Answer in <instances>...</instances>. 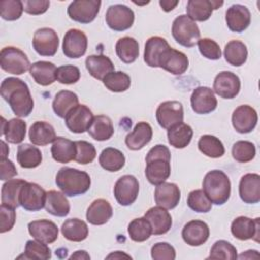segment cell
Segmentation results:
<instances>
[{"label":"cell","mask_w":260,"mask_h":260,"mask_svg":"<svg viewBox=\"0 0 260 260\" xmlns=\"http://www.w3.org/2000/svg\"><path fill=\"white\" fill-rule=\"evenodd\" d=\"M169 43L161 37H150L147 39L144 47V62L149 67H158V59L165 49L169 47Z\"/></svg>","instance_id":"d590c367"},{"label":"cell","mask_w":260,"mask_h":260,"mask_svg":"<svg viewBox=\"0 0 260 260\" xmlns=\"http://www.w3.org/2000/svg\"><path fill=\"white\" fill-rule=\"evenodd\" d=\"M181 198V191L174 183L164 182L156 186L154 191V200L158 206L166 209L175 208Z\"/></svg>","instance_id":"d4e9b609"},{"label":"cell","mask_w":260,"mask_h":260,"mask_svg":"<svg viewBox=\"0 0 260 260\" xmlns=\"http://www.w3.org/2000/svg\"><path fill=\"white\" fill-rule=\"evenodd\" d=\"M238 258L237 249L230 242L224 240L216 241L211 247L210 254L207 259H224L235 260Z\"/></svg>","instance_id":"681fc988"},{"label":"cell","mask_w":260,"mask_h":260,"mask_svg":"<svg viewBox=\"0 0 260 260\" xmlns=\"http://www.w3.org/2000/svg\"><path fill=\"white\" fill-rule=\"evenodd\" d=\"M30 65L25 53L16 47L8 46L0 52V66L8 73L14 75L23 74L29 69Z\"/></svg>","instance_id":"8992f818"},{"label":"cell","mask_w":260,"mask_h":260,"mask_svg":"<svg viewBox=\"0 0 260 260\" xmlns=\"http://www.w3.org/2000/svg\"><path fill=\"white\" fill-rule=\"evenodd\" d=\"M241 89V81L238 75L231 71L219 72L213 81V92L222 99L236 98Z\"/></svg>","instance_id":"9a60e30c"},{"label":"cell","mask_w":260,"mask_h":260,"mask_svg":"<svg viewBox=\"0 0 260 260\" xmlns=\"http://www.w3.org/2000/svg\"><path fill=\"white\" fill-rule=\"evenodd\" d=\"M87 132L94 140H108L114 134V126L112 120L106 115L94 116L87 129Z\"/></svg>","instance_id":"e575fe53"},{"label":"cell","mask_w":260,"mask_h":260,"mask_svg":"<svg viewBox=\"0 0 260 260\" xmlns=\"http://www.w3.org/2000/svg\"><path fill=\"white\" fill-rule=\"evenodd\" d=\"M45 208L54 216L64 217L70 212V204L63 192L51 190L47 192Z\"/></svg>","instance_id":"836d02e7"},{"label":"cell","mask_w":260,"mask_h":260,"mask_svg":"<svg viewBox=\"0 0 260 260\" xmlns=\"http://www.w3.org/2000/svg\"><path fill=\"white\" fill-rule=\"evenodd\" d=\"M258 115L254 108L249 105L239 106L232 115V124L239 133H249L257 125Z\"/></svg>","instance_id":"d6986e66"},{"label":"cell","mask_w":260,"mask_h":260,"mask_svg":"<svg viewBox=\"0 0 260 260\" xmlns=\"http://www.w3.org/2000/svg\"><path fill=\"white\" fill-rule=\"evenodd\" d=\"M151 257L154 260H174L176 258V251L169 243L159 242L152 246Z\"/></svg>","instance_id":"6f0895ef"},{"label":"cell","mask_w":260,"mask_h":260,"mask_svg":"<svg viewBox=\"0 0 260 260\" xmlns=\"http://www.w3.org/2000/svg\"><path fill=\"white\" fill-rule=\"evenodd\" d=\"M182 238L189 246H201L209 238V228L207 223L202 220H191L184 225Z\"/></svg>","instance_id":"44dd1931"},{"label":"cell","mask_w":260,"mask_h":260,"mask_svg":"<svg viewBox=\"0 0 260 260\" xmlns=\"http://www.w3.org/2000/svg\"><path fill=\"white\" fill-rule=\"evenodd\" d=\"M155 117L158 125L161 128L169 130L171 127L183 122V106L178 101H166L157 107Z\"/></svg>","instance_id":"9c48e42d"},{"label":"cell","mask_w":260,"mask_h":260,"mask_svg":"<svg viewBox=\"0 0 260 260\" xmlns=\"http://www.w3.org/2000/svg\"><path fill=\"white\" fill-rule=\"evenodd\" d=\"M102 2L100 0H75L67 8L68 16L79 23H89L96 17Z\"/></svg>","instance_id":"52a82bcc"},{"label":"cell","mask_w":260,"mask_h":260,"mask_svg":"<svg viewBox=\"0 0 260 260\" xmlns=\"http://www.w3.org/2000/svg\"><path fill=\"white\" fill-rule=\"evenodd\" d=\"M62 49L66 57L71 59L80 58L86 52L87 37L80 29L71 28L65 34L63 38Z\"/></svg>","instance_id":"5bb4252c"},{"label":"cell","mask_w":260,"mask_h":260,"mask_svg":"<svg viewBox=\"0 0 260 260\" xmlns=\"http://www.w3.org/2000/svg\"><path fill=\"white\" fill-rule=\"evenodd\" d=\"M23 11V3L20 0H2L0 2V15L3 19L12 21L18 19Z\"/></svg>","instance_id":"f5cc1de1"},{"label":"cell","mask_w":260,"mask_h":260,"mask_svg":"<svg viewBox=\"0 0 260 260\" xmlns=\"http://www.w3.org/2000/svg\"><path fill=\"white\" fill-rule=\"evenodd\" d=\"M152 138V128L146 122H138L134 129L127 134L125 143L131 150H139L150 142Z\"/></svg>","instance_id":"4316f807"},{"label":"cell","mask_w":260,"mask_h":260,"mask_svg":"<svg viewBox=\"0 0 260 260\" xmlns=\"http://www.w3.org/2000/svg\"><path fill=\"white\" fill-rule=\"evenodd\" d=\"M239 194L245 203H258L260 201V176L254 173L244 175L240 180Z\"/></svg>","instance_id":"cb8c5ba5"},{"label":"cell","mask_w":260,"mask_h":260,"mask_svg":"<svg viewBox=\"0 0 260 260\" xmlns=\"http://www.w3.org/2000/svg\"><path fill=\"white\" fill-rule=\"evenodd\" d=\"M23 10L31 15H39L45 13L49 6L50 1L48 0H25L22 1Z\"/></svg>","instance_id":"91938a15"},{"label":"cell","mask_w":260,"mask_h":260,"mask_svg":"<svg viewBox=\"0 0 260 260\" xmlns=\"http://www.w3.org/2000/svg\"><path fill=\"white\" fill-rule=\"evenodd\" d=\"M26 181L21 179H10L5 182L1 190V202L2 204L16 208L20 205L19 195L21 188Z\"/></svg>","instance_id":"60d3db41"},{"label":"cell","mask_w":260,"mask_h":260,"mask_svg":"<svg viewBox=\"0 0 260 260\" xmlns=\"http://www.w3.org/2000/svg\"><path fill=\"white\" fill-rule=\"evenodd\" d=\"M203 192L211 203L216 205L224 204L231 195V181L225 173L220 170L208 172L202 183Z\"/></svg>","instance_id":"277c9868"},{"label":"cell","mask_w":260,"mask_h":260,"mask_svg":"<svg viewBox=\"0 0 260 260\" xmlns=\"http://www.w3.org/2000/svg\"><path fill=\"white\" fill-rule=\"evenodd\" d=\"M61 233L68 241L81 242L88 236V226L79 218H69L63 222Z\"/></svg>","instance_id":"8d00e7d4"},{"label":"cell","mask_w":260,"mask_h":260,"mask_svg":"<svg viewBox=\"0 0 260 260\" xmlns=\"http://www.w3.org/2000/svg\"><path fill=\"white\" fill-rule=\"evenodd\" d=\"M30 236L37 241L51 244L58 239L59 230L55 222L48 219L30 221L27 225Z\"/></svg>","instance_id":"7402d4cb"},{"label":"cell","mask_w":260,"mask_h":260,"mask_svg":"<svg viewBox=\"0 0 260 260\" xmlns=\"http://www.w3.org/2000/svg\"><path fill=\"white\" fill-rule=\"evenodd\" d=\"M52 157L61 164H67L75 158L76 145L75 141L64 137H56L51 147Z\"/></svg>","instance_id":"1f68e13d"},{"label":"cell","mask_w":260,"mask_h":260,"mask_svg":"<svg viewBox=\"0 0 260 260\" xmlns=\"http://www.w3.org/2000/svg\"><path fill=\"white\" fill-rule=\"evenodd\" d=\"M78 105V96L70 90H60L54 98L52 107L55 114L60 118H65L67 113Z\"/></svg>","instance_id":"7bdbcfd3"},{"label":"cell","mask_w":260,"mask_h":260,"mask_svg":"<svg viewBox=\"0 0 260 260\" xmlns=\"http://www.w3.org/2000/svg\"><path fill=\"white\" fill-rule=\"evenodd\" d=\"M192 110L199 115H205L213 112L217 107V100L211 88L207 86L196 87L191 94Z\"/></svg>","instance_id":"e0dca14e"},{"label":"cell","mask_w":260,"mask_h":260,"mask_svg":"<svg viewBox=\"0 0 260 260\" xmlns=\"http://www.w3.org/2000/svg\"><path fill=\"white\" fill-rule=\"evenodd\" d=\"M32 47L41 56H54L59 47V38L57 32L50 27L39 28L34 35Z\"/></svg>","instance_id":"7c38bea8"},{"label":"cell","mask_w":260,"mask_h":260,"mask_svg":"<svg viewBox=\"0 0 260 260\" xmlns=\"http://www.w3.org/2000/svg\"><path fill=\"white\" fill-rule=\"evenodd\" d=\"M28 136L30 142L39 146H45L52 143L57 137L54 127L45 121L35 122L29 128Z\"/></svg>","instance_id":"f546056e"},{"label":"cell","mask_w":260,"mask_h":260,"mask_svg":"<svg viewBox=\"0 0 260 260\" xmlns=\"http://www.w3.org/2000/svg\"><path fill=\"white\" fill-rule=\"evenodd\" d=\"M145 176L152 185H159L171 175V152L170 149L162 144L153 146L146 155Z\"/></svg>","instance_id":"7a4b0ae2"},{"label":"cell","mask_w":260,"mask_h":260,"mask_svg":"<svg viewBox=\"0 0 260 260\" xmlns=\"http://www.w3.org/2000/svg\"><path fill=\"white\" fill-rule=\"evenodd\" d=\"M103 83L111 91L122 92L130 87L131 78L123 71H113L103 79Z\"/></svg>","instance_id":"7dc6e473"},{"label":"cell","mask_w":260,"mask_h":260,"mask_svg":"<svg viewBox=\"0 0 260 260\" xmlns=\"http://www.w3.org/2000/svg\"><path fill=\"white\" fill-rule=\"evenodd\" d=\"M80 78V71L74 65H63L57 68L56 79L62 84H73Z\"/></svg>","instance_id":"9f6ffc18"},{"label":"cell","mask_w":260,"mask_h":260,"mask_svg":"<svg viewBox=\"0 0 260 260\" xmlns=\"http://www.w3.org/2000/svg\"><path fill=\"white\" fill-rule=\"evenodd\" d=\"M121 257H126V258H131L129 255H127V254H124V253H122L121 254V252L120 251H117L116 253H113V254H110L109 256H107V258L108 259H110V258H121Z\"/></svg>","instance_id":"03108f58"},{"label":"cell","mask_w":260,"mask_h":260,"mask_svg":"<svg viewBox=\"0 0 260 260\" xmlns=\"http://www.w3.org/2000/svg\"><path fill=\"white\" fill-rule=\"evenodd\" d=\"M259 217L252 219L247 216H239L235 218L231 225V232L233 236L241 241L254 239L256 242H259Z\"/></svg>","instance_id":"ac0fdd59"},{"label":"cell","mask_w":260,"mask_h":260,"mask_svg":"<svg viewBox=\"0 0 260 260\" xmlns=\"http://www.w3.org/2000/svg\"><path fill=\"white\" fill-rule=\"evenodd\" d=\"M157 66L174 75H181L187 70L189 66V60L183 52L173 49L169 46L161 53Z\"/></svg>","instance_id":"4fadbf2b"},{"label":"cell","mask_w":260,"mask_h":260,"mask_svg":"<svg viewBox=\"0 0 260 260\" xmlns=\"http://www.w3.org/2000/svg\"><path fill=\"white\" fill-rule=\"evenodd\" d=\"M222 4V1L189 0L186 8L187 16L193 21H205L211 16L213 10L219 8Z\"/></svg>","instance_id":"603a6c76"},{"label":"cell","mask_w":260,"mask_h":260,"mask_svg":"<svg viewBox=\"0 0 260 260\" xmlns=\"http://www.w3.org/2000/svg\"><path fill=\"white\" fill-rule=\"evenodd\" d=\"M16 159L21 168L32 169L41 165L43 156L37 146L24 143L18 146Z\"/></svg>","instance_id":"f35d334b"},{"label":"cell","mask_w":260,"mask_h":260,"mask_svg":"<svg viewBox=\"0 0 260 260\" xmlns=\"http://www.w3.org/2000/svg\"><path fill=\"white\" fill-rule=\"evenodd\" d=\"M85 67L95 79L103 80L109 73L115 71L111 59L105 55H90L85 59Z\"/></svg>","instance_id":"f1b7e54d"},{"label":"cell","mask_w":260,"mask_h":260,"mask_svg":"<svg viewBox=\"0 0 260 260\" xmlns=\"http://www.w3.org/2000/svg\"><path fill=\"white\" fill-rule=\"evenodd\" d=\"M0 93L17 117L29 116L34 109V100L24 81L16 77H7L1 82Z\"/></svg>","instance_id":"6da1fadb"},{"label":"cell","mask_w":260,"mask_h":260,"mask_svg":"<svg viewBox=\"0 0 260 260\" xmlns=\"http://www.w3.org/2000/svg\"><path fill=\"white\" fill-rule=\"evenodd\" d=\"M57 187L66 196H78L90 188V177L86 172L74 168H61L56 175Z\"/></svg>","instance_id":"3957f363"},{"label":"cell","mask_w":260,"mask_h":260,"mask_svg":"<svg viewBox=\"0 0 260 260\" xmlns=\"http://www.w3.org/2000/svg\"><path fill=\"white\" fill-rule=\"evenodd\" d=\"M172 35L178 44L186 48L194 47L200 40L198 25L185 14L179 15L173 21Z\"/></svg>","instance_id":"5b68a950"},{"label":"cell","mask_w":260,"mask_h":260,"mask_svg":"<svg viewBox=\"0 0 260 260\" xmlns=\"http://www.w3.org/2000/svg\"><path fill=\"white\" fill-rule=\"evenodd\" d=\"M52 257L51 250L47 244L40 241L28 240L25 244L24 254L19 256L18 259H37V260H48Z\"/></svg>","instance_id":"c3c4849f"},{"label":"cell","mask_w":260,"mask_h":260,"mask_svg":"<svg viewBox=\"0 0 260 260\" xmlns=\"http://www.w3.org/2000/svg\"><path fill=\"white\" fill-rule=\"evenodd\" d=\"M106 22L115 31H123L130 28L134 22V12L123 4L109 6L106 12Z\"/></svg>","instance_id":"ba28073f"},{"label":"cell","mask_w":260,"mask_h":260,"mask_svg":"<svg viewBox=\"0 0 260 260\" xmlns=\"http://www.w3.org/2000/svg\"><path fill=\"white\" fill-rule=\"evenodd\" d=\"M47 192L38 184L26 182L21 188L19 203L25 210L38 211L45 207Z\"/></svg>","instance_id":"30bf717a"},{"label":"cell","mask_w":260,"mask_h":260,"mask_svg":"<svg viewBox=\"0 0 260 260\" xmlns=\"http://www.w3.org/2000/svg\"><path fill=\"white\" fill-rule=\"evenodd\" d=\"M113 215V208L109 201L103 198L95 199L88 206L86 219L93 225H102L109 221Z\"/></svg>","instance_id":"83f0119b"},{"label":"cell","mask_w":260,"mask_h":260,"mask_svg":"<svg viewBox=\"0 0 260 260\" xmlns=\"http://www.w3.org/2000/svg\"><path fill=\"white\" fill-rule=\"evenodd\" d=\"M128 234L132 241L140 243L149 239L152 234V229L144 216L138 217L130 221L128 225Z\"/></svg>","instance_id":"bcb514c9"},{"label":"cell","mask_w":260,"mask_h":260,"mask_svg":"<svg viewBox=\"0 0 260 260\" xmlns=\"http://www.w3.org/2000/svg\"><path fill=\"white\" fill-rule=\"evenodd\" d=\"M224 58L225 61L236 67L244 65L247 61L248 57V50L246 45L238 40L230 41L224 47Z\"/></svg>","instance_id":"b9f144b4"},{"label":"cell","mask_w":260,"mask_h":260,"mask_svg":"<svg viewBox=\"0 0 260 260\" xmlns=\"http://www.w3.org/2000/svg\"><path fill=\"white\" fill-rule=\"evenodd\" d=\"M187 204L192 210L201 213L210 211L212 206L211 201L205 195L203 190H194L190 192L187 198Z\"/></svg>","instance_id":"816d5d0a"},{"label":"cell","mask_w":260,"mask_h":260,"mask_svg":"<svg viewBox=\"0 0 260 260\" xmlns=\"http://www.w3.org/2000/svg\"><path fill=\"white\" fill-rule=\"evenodd\" d=\"M76 154L74 160L80 165H87L93 161L96 156V150L94 146L87 141L77 140L75 141Z\"/></svg>","instance_id":"db71d44e"},{"label":"cell","mask_w":260,"mask_h":260,"mask_svg":"<svg viewBox=\"0 0 260 260\" xmlns=\"http://www.w3.org/2000/svg\"><path fill=\"white\" fill-rule=\"evenodd\" d=\"M116 54L119 59L126 63H133L139 55L138 42L132 37H123L116 43Z\"/></svg>","instance_id":"74e56055"},{"label":"cell","mask_w":260,"mask_h":260,"mask_svg":"<svg viewBox=\"0 0 260 260\" xmlns=\"http://www.w3.org/2000/svg\"><path fill=\"white\" fill-rule=\"evenodd\" d=\"M9 153V148L4 141H1V158H7V154Z\"/></svg>","instance_id":"e7e4bbea"},{"label":"cell","mask_w":260,"mask_h":260,"mask_svg":"<svg viewBox=\"0 0 260 260\" xmlns=\"http://www.w3.org/2000/svg\"><path fill=\"white\" fill-rule=\"evenodd\" d=\"M70 259H90V256L86 253V251L79 250L70 256Z\"/></svg>","instance_id":"be15d7a7"},{"label":"cell","mask_w":260,"mask_h":260,"mask_svg":"<svg viewBox=\"0 0 260 260\" xmlns=\"http://www.w3.org/2000/svg\"><path fill=\"white\" fill-rule=\"evenodd\" d=\"M193 136L192 128L183 122L168 130V141L175 148H185L191 142Z\"/></svg>","instance_id":"ab89813d"},{"label":"cell","mask_w":260,"mask_h":260,"mask_svg":"<svg viewBox=\"0 0 260 260\" xmlns=\"http://www.w3.org/2000/svg\"><path fill=\"white\" fill-rule=\"evenodd\" d=\"M144 217L151 225L153 235H164L168 233L172 226V216L169 211L161 206H154L149 208Z\"/></svg>","instance_id":"484cf974"},{"label":"cell","mask_w":260,"mask_h":260,"mask_svg":"<svg viewBox=\"0 0 260 260\" xmlns=\"http://www.w3.org/2000/svg\"><path fill=\"white\" fill-rule=\"evenodd\" d=\"M17 175L14 164L8 158H1L0 160V179L2 181L10 180L12 177Z\"/></svg>","instance_id":"94428289"},{"label":"cell","mask_w":260,"mask_h":260,"mask_svg":"<svg viewBox=\"0 0 260 260\" xmlns=\"http://www.w3.org/2000/svg\"><path fill=\"white\" fill-rule=\"evenodd\" d=\"M198 148L204 155L211 158H218L224 154L222 142L213 135H202L198 140Z\"/></svg>","instance_id":"f6af8a7d"},{"label":"cell","mask_w":260,"mask_h":260,"mask_svg":"<svg viewBox=\"0 0 260 260\" xmlns=\"http://www.w3.org/2000/svg\"><path fill=\"white\" fill-rule=\"evenodd\" d=\"M99 162L103 169L109 172H118L125 165V156L122 151L114 147L103 149L99 156Z\"/></svg>","instance_id":"ee69618b"},{"label":"cell","mask_w":260,"mask_h":260,"mask_svg":"<svg viewBox=\"0 0 260 260\" xmlns=\"http://www.w3.org/2000/svg\"><path fill=\"white\" fill-rule=\"evenodd\" d=\"M93 115L85 105H77L65 116V125L73 133H83L87 131Z\"/></svg>","instance_id":"2e32d148"},{"label":"cell","mask_w":260,"mask_h":260,"mask_svg":"<svg viewBox=\"0 0 260 260\" xmlns=\"http://www.w3.org/2000/svg\"><path fill=\"white\" fill-rule=\"evenodd\" d=\"M256 154L254 143L247 140H240L234 143L232 147V155L239 162L251 161Z\"/></svg>","instance_id":"f907efd6"},{"label":"cell","mask_w":260,"mask_h":260,"mask_svg":"<svg viewBox=\"0 0 260 260\" xmlns=\"http://www.w3.org/2000/svg\"><path fill=\"white\" fill-rule=\"evenodd\" d=\"M225 21L230 30L243 32L251 23V13L245 5L234 4L225 12Z\"/></svg>","instance_id":"ffe728a7"},{"label":"cell","mask_w":260,"mask_h":260,"mask_svg":"<svg viewBox=\"0 0 260 260\" xmlns=\"http://www.w3.org/2000/svg\"><path fill=\"white\" fill-rule=\"evenodd\" d=\"M200 54L209 60H218L221 57V50L219 45L209 38L200 39L197 42Z\"/></svg>","instance_id":"11a10c76"},{"label":"cell","mask_w":260,"mask_h":260,"mask_svg":"<svg viewBox=\"0 0 260 260\" xmlns=\"http://www.w3.org/2000/svg\"><path fill=\"white\" fill-rule=\"evenodd\" d=\"M26 133V123L18 118H13L9 121H5L2 118L1 135H4L5 139L9 143L17 144L23 141Z\"/></svg>","instance_id":"d6a6232c"},{"label":"cell","mask_w":260,"mask_h":260,"mask_svg":"<svg viewBox=\"0 0 260 260\" xmlns=\"http://www.w3.org/2000/svg\"><path fill=\"white\" fill-rule=\"evenodd\" d=\"M15 208L5 205V204H1L0 206V214H1V224H0V232L6 233L8 231H10L14 223H15V219H16V213H15Z\"/></svg>","instance_id":"680465c9"},{"label":"cell","mask_w":260,"mask_h":260,"mask_svg":"<svg viewBox=\"0 0 260 260\" xmlns=\"http://www.w3.org/2000/svg\"><path fill=\"white\" fill-rule=\"evenodd\" d=\"M56 66L49 61H38L30 65L29 73L34 80L43 86L50 85L56 80Z\"/></svg>","instance_id":"4dcf8cb0"},{"label":"cell","mask_w":260,"mask_h":260,"mask_svg":"<svg viewBox=\"0 0 260 260\" xmlns=\"http://www.w3.org/2000/svg\"><path fill=\"white\" fill-rule=\"evenodd\" d=\"M178 3H179V1H172V0H160L159 1V5H160L161 9L166 12L173 10L178 5Z\"/></svg>","instance_id":"6125c7cd"},{"label":"cell","mask_w":260,"mask_h":260,"mask_svg":"<svg viewBox=\"0 0 260 260\" xmlns=\"http://www.w3.org/2000/svg\"><path fill=\"white\" fill-rule=\"evenodd\" d=\"M139 183L132 175H124L119 178L114 187V195L117 202L122 206L131 205L137 198Z\"/></svg>","instance_id":"8fae6325"}]
</instances>
